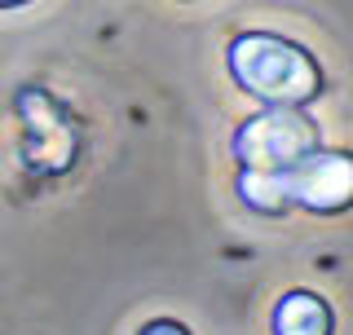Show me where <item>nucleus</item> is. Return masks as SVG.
<instances>
[{"label":"nucleus","mask_w":353,"mask_h":335,"mask_svg":"<svg viewBox=\"0 0 353 335\" xmlns=\"http://www.w3.org/2000/svg\"><path fill=\"white\" fill-rule=\"evenodd\" d=\"M230 71L252 97L274 106H305L323 93V71L301 44L261 36V31L230 44Z\"/></svg>","instance_id":"1"},{"label":"nucleus","mask_w":353,"mask_h":335,"mask_svg":"<svg viewBox=\"0 0 353 335\" xmlns=\"http://www.w3.org/2000/svg\"><path fill=\"white\" fill-rule=\"evenodd\" d=\"M234 146L252 172H287L292 163L318 150V132L296 110H270V115H256L252 124L239 128Z\"/></svg>","instance_id":"2"},{"label":"nucleus","mask_w":353,"mask_h":335,"mask_svg":"<svg viewBox=\"0 0 353 335\" xmlns=\"http://www.w3.org/2000/svg\"><path fill=\"white\" fill-rule=\"evenodd\" d=\"M283 190V203H305L318 212H340L349 203V190H353V172L345 154H331V150H314L305 154L301 163H292L287 172H274Z\"/></svg>","instance_id":"3"},{"label":"nucleus","mask_w":353,"mask_h":335,"mask_svg":"<svg viewBox=\"0 0 353 335\" xmlns=\"http://www.w3.org/2000/svg\"><path fill=\"white\" fill-rule=\"evenodd\" d=\"M274 331H279V335H331V309H327V300L314 296V292L283 296L279 314H274Z\"/></svg>","instance_id":"4"},{"label":"nucleus","mask_w":353,"mask_h":335,"mask_svg":"<svg viewBox=\"0 0 353 335\" xmlns=\"http://www.w3.org/2000/svg\"><path fill=\"white\" fill-rule=\"evenodd\" d=\"M141 335H190V331H185L181 322H150V327L141 331Z\"/></svg>","instance_id":"5"},{"label":"nucleus","mask_w":353,"mask_h":335,"mask_svg":"<svg viewBox=\"0 0 353 335\" xmlns=\"http://www.w3.org/2000/svg\"><path fill=\"white\" fill-rule=\"evenodd\" d=\"M14 5H27V0H0V9H14Z\"/></svg>","instance_id":"6"}]
</instances>
